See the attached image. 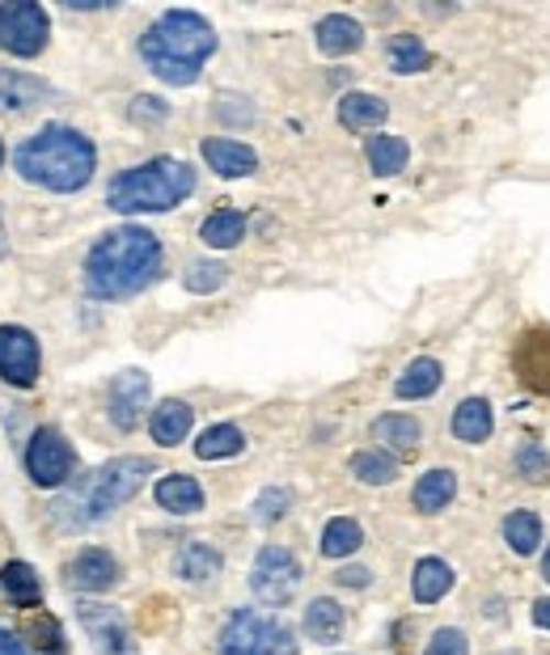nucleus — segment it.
<instances>
[{"label": "nucleus", "mask_w": 550, "mask_h": 655, "mask_svg": "<svg viewBox=\"0 0 550 655\" xmlns=\"http://www.w3.org/2000/svg\"><path fill=\"white\" fill-rule=\"evenodd\" d=\"M162 271V242L148 229H114L85 258V288L98 301H123L148 288V279Z\"/></svg>", "instance_id": "f257e3e1"}, {"label": "nucleus", "mask_w": 550, "mask_h": 655, "mask_svg": "<svg viewBox=\"0 0 550 655\" xmlns=\"http://www.w3.org/2000/svg\"><path fill=\"white\" fill-rule=\"evenodd\" d=\"M212 52H217V34L191 9H169L162 22L140 38L144 64L169 85L199 81V68Z\"/></svg>", "instance_id": "f03ea898"}, {"label": "nucleus", "mask_w": 550, "mask_h": 655, "mask_svg": "<svg viewBox=\"0 0 550 655\" xmlns=\"http://www.w3.org/2000/svg\"><path fill=\"white\" fill-rule=\"evenodd\" d=\"M94 162H98L94 144L73 127H47V132L30 136L13 157L22 178L47 187V191H81L94 178Z\"/></svg>", "instance_id": "7ed1b4c3"}, {"label": "nucleus", "mask_w": 550, "mask_h": 655, "mask_svg": "<svg viewBox=\"0 0 550 655\" xmlns=\"http://www.w3.org/2000/svg\"><path fill=\"white\" fill-rule=\"evenodd\" d=\"M153 474V465L144 457H119V462H107L102 469L85 474L81 482L68 495H59L52 512L64 529H81V524H94V520L110 517L114 508H123L132 495L144 487V478Z\"/></svg>", "instance_id": "20e7f679"}, {"label": "nucleus", "mask_w": 550, "mask_h": 655, "mask_svg": "<svg viewBox=\"0 0 550 655\" xmlns=\"http://www.w3.org/2000/svg\"><path fill=\"white\" fill-rule=\"evenodd\" d=\"M195 191V169L187 162H174V157H157L148 165H136L128 174H119L110 182V208L114 212H169L174 203H183Z\"/></svg>", "instance_id": "39448f33"}, {"label": "nucleus", "mask_w": 550, "mask_h": 655, "mask_svg": "<svg viewBox=\"0 0 550 655\" xmlns=\"http://www.w3.org/2000/svg\"><path fill=\"white\" fill-rule=\"evenodd\" d=\"M220 655H297V643L284 622L242 609L220 630Z\"/></svg>", "instance_id": "423d86ee"}, {"label": "nucleus", "mask_w": 550, "mask_h": 655, "mask_svg": "<svg viewBox=\"0 0 550 655\" xmlns=\"http://www.w3.org/2000/svg\"><path fill=\"white\" fill-rule=\"evenodd\" d=\"M250 588L263 604H288L301 588V563L284 546L258 549L254 571H250Z\"/></svg>", "instance_id": "0eeeda50"}, {"label": "nucleus", "mask_w": 550, "mask_h": 655, "mask_svg": "<svg viewBox=\"0 0 550 655\" xmlns=\"http://www.w3.org/2000/svg\"><path fill=\"white\" fill-rule=\"evenodd\" d=\"M47 13L34 0H13L0 9V47L13 55H38L47 47Z\"/></svg>", "instance_id": "6e6552de"}, {"label": "nucleus", "mask_w": 550, "mask_h": 655, "mask_svg": "<svg viewBox=\"0 0 550 655\" xmlns=\"http://www.w3.org/2000/svg\"><path fill=\"white\" fill-rule=\"evenodd\" d=\"M73 444L59 436L55 428H43V432H34L26 448V469L30 478L38 482V487H64L68 478H73Z\"/></svg>", "instance_id": "1a4fd4ad"}, {"label": "nucleus", "mask_w": 550, "mask_h": 655, "mask_svg": "<svg viewBox=\"0 0 550 655\" xmlns=\"http://www.w3.org/2000/svg\"><path fill=\"white\" fill-rule=\"evenodd\" d=\"M0 377L9 385L38 381V343L22 326H0Z\"/></svg>", "instance_id": "9d476101"}, {"label": "nucleus", "mask_w": 550, "mask_h": 655, "mask_svg": "<svg viewBox=\"0 0 550 655\" xmlns=\"http://www.w3.org/2000/svg\"><path fill=\"white\" fill-rule=\"evenodd\" d=\"M81 626L85 634L98 643L102 655H136L132 634H128V622H123L119 609H110V604H81Z\"/></svg>", "instance_id": "9b49d317"}, {"label": "nucleus", "mask_w": 550, "mask_h": 655, "mask_svg": "<svg viewBox=\"0 0 550 655\" xmlns=\"http://www.w3.org/2000/svg\"><path fill=\"white\" fill-rule=\"evenodd\" d=\"M148 407V377L136 373V368H128V373H119L114 385H110V419H114V428L119 432H132L140 423V414Z\"/></svg>", "instance_id": "f8f14e48"}, {"label": "nucleus", "mask_w": 550, "mask_h": 655, "mask_svg": "<svg viewBox=\"0 0 550 655\" xmlns=\"http://www.w3.org/2000/svg\"><path fill=\"white\" fill-rule=\"evenodd\" d=\"M68 579H73V588H81V592H107L119 584V563L110 558L107 549H81L77 558H73V567H68Z\"/></svg>", "instance_id": "ddd939ff"}, {"label": "nucleus", "mask_w": 550, "mask_h": 655, "mask_svg": "<svg viewBox=\"0 0 550 655\" xmlns=\"http://www.w3.org/2000/svg\"><path fill=\"white\" fill-rule=\"evenodd\" d=\"M204 162L212 165L220 178H246L254 174L258 157H254V148L238 144V140H204Z\"/></svg>", "instance_id": "4468645a"}, {"label": "nucleus", "mask_w": 550, "mask_h": 655, "mask_svg": "<svg viewBox=\"0 0 550 655\" xmlns=\"http://www.w3.org/2000/svg\"><path fill=\"white\" fill-rule=\"evenodd\" d=\"M195 423V410L187 407V402H162V407L153 410V419H148V432H153V440L162 444V448H174V444H183L187 440V432H191Z\"/></svg>", "instance_id": "2eb2a0df"}, {"label": "nucleus", "mask_w": 550, "mask_h": 655, "mask_svg": "<svg viewBox=\"0 0 550 655\" xmlns=\"http://www.w3.org/2000/svg\"><path fill=\"white\" fill-rule=\"evenodd\" d=\"M157 503H162L165 512H174V517H191L204 508V491H199V482L187 478V474H169L157 482Z\"/></svg>", "instance_id": "dca6fc26"}, {"label": "nucleus", "mask_w": 550, "mask_h": 655, "mask_svg": "<svg viewBox=\"0 0 550 655\" xmlns=\"http://www.w3.org/2000/svg\"><path fill=\"white\" fill-rule=\"evenodd\" d=\"M360 43H364V30H360V22H352V18L330 13V18L318 22V47L327 55H352Z\"/></svg>", "instance_id": "f3484780"}, {"label": "nucleus", "mask_w": 550, "mask_h": 655, "mask_svg": "<svg viewBox=\"0 0 550 655\" xmlns=\"http://www.w3.org/2000/svg\"><path fill=\"white\" fill-rule=\"evenodd\" d=\"M47 85L26 73H13V68H0V110H30L34 102H43Z\"/></svg>", "instance_id": "a211bd4d"}, {"label": "nucleus", "mask_w": 550, "mask_h": 655, "mask_svg": "<svg viewBox=\"0 0 550 655\" xmlns=\"http://www.w3.org/2000/svg\"><path fill=\"white\" fill-rule=\"evenodd\" d=\"M492 407L483 402V398H466L462 407L453 410V436L466 440V444H483V440L492 436Z\"/></svg>", "instance_id": "6ab92c4d"}, {"label": "nucleus", "mask_w": 550, "mask_h": 655, "mask_svg": "<svg viewBox=\"0 0 550 655\" xmlns=\"http://www.w3.org/2000/svg\"><path fill=\"white\" fill-rule=\"evenodd\" d=\"M453 495H458V474L453 469H432L415 482V508L419 512H440V508H449Z\"/></svg>", "instance_id": "aec40b11"}, {"label": "nucleus", "mask_w": 550, "mask_h": 655, "mask_svg": "<svg viewBox=\"0 0 550 655\" xmlns=\"http://www.w3.org/2000/svg\"><path fill=\"white\" fill-rule=\"evenodd\" d=\"M449 588H453V571H449V563H440V558H424V563L415 567L411 592H415V601L419 604H437Z\"/></svg>", "instance_id": "412c9836"}, {"label": "nucleus", "mask_w": 550, "mask_h": 655, "mask_svg": "<svg viewBox=\"0 0 550 655\" xmlns=\"http://www.w3.org/2000/svg\"><path fill=\"white\" fill-rule=\"evenodd\" d=\"M242 448H246V436H242V428H233V423H217V428H208L204 436L195 440V457H204V462L238 457Z\"/></svg>", "instance_id": "4be33fe9"}, {"label": "nucleus", "mask_w": 550, "mask_h": 655, "mask_svg": "<svg viewBox=\"0 0 550 655\" xmlns=\"http://www.w3.org/2000/svg\"><path fill=\"white\" fill-rule=\"evenodd\" d=\"M339 123L352 127V132H364V127H382L385 123V102L373 98V93H348L339 102Z\"/></svg>", "instance_id": "5701e85b"}, {"label": "nucleus", "mask_w": 550, "mask_h": 655, "mask_svg": "<svg viewBox=\"0 0 550 655\" xmlns=\"http://www.w3.org/2000/svg\"><path fill=\"white\" fill-rule=\"evenodd\" d=\"M373 436L382 440L385 448H394V453H415L424 432H419V423H415L411 414H382L373 423Z\"/></svg>", "instance_id": "b1692460"}, {"label": "nucleus", "mask_w": 550, "mask_h": 655, "mask_svg": "<svg viewBox=\"0 0 550 655\" xmlns=\"http://www.w3.org/2000/svg\"><path fill=\"white\" fill-rule=\"evenodd\" d=\"M174 571L183 579H191V584H204V579H212L220 571V554L208 542H187L174 558Z\"/></svg>", "instance_id": "393cba45"}, {"label": "nucleus", "mask_w": 550, "mask_h": 655, "mask_svg": "<svg viewBox=\"0 0 550 655\" xmlns=\"http://www.w3.org/2000/svg\"><path fill=\"white\" fill-rule=\"evenodd\" d=\"M305 634L314 639V643H339V634H343V609L327 597H318V601L305 609Z\"/></svg>", "instance_id": "a878e982"}, {"label": "nucleus", "mask_w": 550, "mask_h": 655, "mask_svg": "<svg viewBox=\"0 0 550 655\" xmlns=\"http://www.w3.org/2000/svg\"><path fill=\"white\" fill-rule=\"evenodd\" d=\"M199 237L212 249H233L246 237V217H242V212H229V208H224V212H212V217L204 220Z\"/></svg>", "instance_id": "bb28decb"}, {"label": "nucleus", "mask_w": 550, "mask_h": 655, "mask_svg": "<svg viewBox=\"0 0 550 655\" xmlns=\"http://www.w3.org/2000/svg\"><path fill=\"white\" fill-rule=\"evenodd\" d=\"M0 584H4V592L13 597V604H22V609H34L38 597H43V584H38L34 567H26V563H9V567L0 571Z\"/></svg>", "instance_id": "cd10ccee"}, {"label": "nucleus", "mask_w": 550, "mask_h": 655, "mask_svg": "<svg viewBox=\"0 0 550 655\" xmlns=\"http://www.w3.org/2000/svg\"><path fill=\"white\" fill-rule=\"evenodd\" d=\"M360 542H364V533H360V524L352 517H334L322 529V554L327 558H348V554H356Z\"/></svg>", "instance_id": "c85d7f7f"}, {"label": "nucleus", "mask_w": 550, "mask_h": 655, "mask_svg": "<svg viewBox=\"0 0 550 655\" xmlns=\"http://www.w3.org/2000/svg\"><path fill=\"white\" fill-rule=\"evenodd\" d=\"M394 389H398V398H432L440 389V364L437 359H415Z\"/></svg>", "instance_id": "c756f323"}, {"label": "nucleus", "mask_w": 550, "mask_h": 655, "mask_svg": "<svg viewBox=\"0 0 550 655\" xmlns=\"http://www.w3.org/2000/svg\"><path fill=\"white\" fill-rule=\"evenodd\" d=\"M407 157H411L407 140H398V136H373L369 140V165H373V174H382V178L398 174V169L407 165Z\"/></svg>", "instance_id": "7c9ffc66"}, {"label": "nucleus", "mask_w": 550, "mask_h": 655, "mask_svg": "<svg viewBox=\"0 0 550 655\" xmlns=\"http://www.w3.org/2000/svg\"><path fill=\"white\" fill-rule=\"evenodd\" d=\"M504 537H508V546L517 549V554H534L538 542H542V520H538V512H513V517L504 520Z\"/></svg>", "instance_id": "2f4dec72"}, {"label": "nucleus", "mask_w": 550, "mask_h": 655, "mask_svg": "<svg viewBox=\"0 0 550 655\" xmlns=\"http://www.w3.org/2000/svg\"><path fill=\"white\" fill-rule=\"evenodd\" d=\"M389 64H394V73H419V68H428V47L415 34H394L389 38Z\"/></svg>", "instance_id": "473e14b6"}, {"label": "nucleus", "mask_w": 550, "mask_h": 655, "mask_svg": "<svg viewBox=\"0 0 550 655\" xmlns=\"http://www.w3.org/2000/svg\"><path fill=\"white\" fill-rule=\"evenodd\" d=\"M352 474H356L360 482H369V487H385V482H394L398 465H394V457H385V453H356L352 457Z\"/></svg>", "instance_id": "72a5a7b5"}, {"label": "nucleus", "mask_w": 550, "mask_h": 655, "mask_svg": "<svg viewBox=\"0 0 550 655\" xmlns=\"http://www.w3.org/2000/svg\"><path fill=\"white\" fill-rule=\"evenodd\" d=\"M224 267H220V263H212V258H204V263H191V267H187V288H191V292H199V297H204V292H217L220 284H224Z\"/></svg>", "instance_id": "f704fd0d"}, {"label": "nucleus", "mask_w": 550, "mask_h": 655, "mask_svg": "<svg viewBox=\"0 0 550 655\" xmlns=\"http://www.w3.org/2000/svg\"><path fill=\"white\" fill-rule=\"evenodd\" d=\"M288 503H293V495L279 491V487H272V491H263L258 499H254V520L272 524V520H279L284 512H288Z\"/></svg>", "instance_id": "c9c22d12"}, {"label": "nucleus", "mask_w": 550, "mask_h": 655, "mask_svg": "<svg viewBox=\"0 0 550 655\" xmlns=\"http://www.w3.org/2000/svg\"><path fill=\"white\" fill-rule=\"evenodd\" d=\"M424 655H470V643H466V634H462V630L444 626V630L432 634V643H428V652Z\"/></svg>", "instance_id": "e433bc0d"}, {"label": "nucleus", "mask_w": 550, "mask_h": 655, "mask_svg": "<svg viewBox=\"0 0 550 655\" xmlns=\"http://www.w3.org/2000/svg\"><path fill=\"white\" fill-rule=\"evenodd\" d=\"M30 634L38 639V652L43 655H64L68 647H64V634H59V626H55V618H38L34 626H30Z\"/></svg>", "instance_id": "4c0bfd02"}, {"label": "nucleus", "mask_w": 550, "mask_h": 655, "mask_svg": "<svg viewBox=\"0 0 550 655\" xmlns=\"http://www.w3.org/2000/svg\"><path fill=\"white\" fill-rule=\"evenodd\" d=\"M517 465H521L525 478H547L550 474V457L542 444H525L521 453H517Z\"/></svg>", "instance_id": "58836bf2"}, {"label": "nucleus", "mask_w": 550, "mask_h": 655, "mask_svg": "<svg viewBox=\"0 0 550 655\" xmlns=\"http://www.w3.org/2000/svg\"><path fill=\"white\" fill-rule=\"evenodd\" d=\"M136 119H165V107L157 98H136V107H132Z\"/></svg>", "instance_id": "ea45409f"}, {"label": "nucleus", "mask_w": 550, "mask_h": 655, "mask_svg": "<svg viewBox=\"0 0 550 655\" xmlns=\"http://www.w3.org/2000/svg\"><path fill=\"white\" fill-rule=\"evenodd\" d=\"M0 655H30L26 643L13 634V630H0Z\"/></svg>", "instance_id": "a19ab883"}, {"label": "nucleus", "mask_w": 550, "mask_h": 655, "mask_svg": "<svg viewBox=\"0 0 550 655\" xmlns=\"http://www.w3.org/2000/svg\"><path fill=\"white\" fill-rule=\"evenodd\" d=\"M339 584H348V588H364V584H369V571H364V567H348V571H339Z\"/></svg>", "instance_id": "79ce46f5"}, {"label": "nucleus", "mask_w": 550, "mask_h": 655, "mask_svg": "<svg viewBox=\"0 0 550 655\" xmlns=\"http://www.w3.org/2000/svg\"><path fill=\"white\" fill-rule=\"evenodd\" d=\"M534 626L550 630V597L547 601H534Z\"/></svg>", "instance_id": "37998d69"}, {"label": "nucleus", "mask_w": 550, "mask_h": 655, "mask_svg": "<svg viewBox=\"0 0 550 655\" xmlns=\"http://www.w3.org/2000/svg\"><path fill=\"white\" fill-rule=\"evenodd\" d=\"M9 254V229H4V217H0V258Z\"/></svg>", "instance_id": "c03bdc74"}, {"label": "nucleus", "mask_w": 550, "mask_h": 655, "mask_svg": "<svg viewBox=\"0 0 550 655\" xmlns=\"http://www.w3.org/2000/svg\"><path fill=\"white\" fill-rule=\"evenodd\" d=\"M542 575H547V584H550V549H547V558H542Z\"/></svg>", "instance_id": "a18cd8bd"}, {"label": "nucleus", "mask_w": 550, "mask_h": 655, "mask_svg": "<svg viewBox=\"0 0 550 655\" xmlns=\"http://www.w3.org/2000/svg\"><path fill=\"white\" fill-rule=\"evenodd\" d=\"M0 162H4V144H0Z\"/></svg>", "instance_id": "49530a36"}]
</instances>
